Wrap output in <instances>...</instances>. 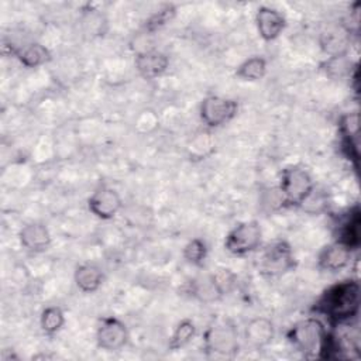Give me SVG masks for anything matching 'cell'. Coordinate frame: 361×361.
<instances>
[{"label":"cell","mask_w":361,"mask_h":361,"mask_svg":"<svg viewBox=\"0 0 361 361\" xmlns=\"http://www.w3.org/2000/svg\"><path fill=\"white\" fill-rule=\"evenodd\" d=\"M183 258L192 265H202L207 257V245L202 238H192L183 247Z\"/></svg>","instance_id":"cell-30"},{"label":"cell","mask_w":361,"mask_h":361,"mask_svg":"<svg viewBox=\"0 0 361 361\" xmlns=\"http://www.w3.org/2000/svg\"><path fill=\"white\" fill-rule=\"evenodd\" d=\"M258 203L262 212L265 213H276L281 212L285 207H289V203L283 195V192L281 190L279 186H268L264 188L259 192V197H258Z\"/></svg>","instance_id":"cell-24"},{"label":"cell","mask_w":361,"mask_h":361,"mask_svg":"<svg viewBox=\"0 0 361 361\" xmlns=\"http://www.w3.org/2000/svg\"><path fill=\"white\" fill-rule=\"evenodd\" d=\"M255 24L258 34L264 41H274L285 30L286 20L278 10L261 6L255 13Z\"/></svg>","instance_id":"cell-11"},{"label":"cell","mask_w":361,"mask_h":361,"mask_svg":"<svg viewBox=\"0 0 361 361\" xmlns=\"http://www.w3.org/2000/svg\"><path fill=\"white\" fill-rule=\"evenodd\" d=\"M262 238V230L257 220H248L233 227L224 240V248L233 255H245L255 251Z\"/></svg>","instance_id":"cell-5"},{"label":"cell","mask_w":361,"mask_h":361,"mask_svg":"<svg viewBox=\"0 0 361 361\" xmlns=\"http://www.w3.org/2000/svg\"><path fill=\"white\" fill-rule=\"evenodd\" d=\"M337 241L345 244L351 250L357 248L360 245V212L355 209L354 212H350L343 221L338 224L337 228Z\"/></svg>","instance_id":"cell-20"},{"label":"cell","mask_w":361,"mask_h":361,"mask_svg":"<svg viewBox=\"0 0 361 361\" xmlns=\"http://www.w3.org/2000/svg\"><path fill=\"white\" fill-rule=\"evenodd\" d=\"M338 131L341 135V148L345 155L355 161L358 159V133L360 116L357 111L345 113L338 120Z\"/></svg>","instance_id":"cell-13"},{"label":"cell","mask_w":361,"mask_h":361,"mask_svg":"<svg viewBox=\"0 0 361 361\" xmlns=\"http://www.w3.org/2000/svg\"><path fill=\"white\" fill-rule=\"evenodd\" d=\"M274 324L267 317H254L245 324L244 329V337L247 343L254 348H264L269 345L274 340Z\"/></svg>","instance_id":"cell-16"},{"label":"cell","mask_w":361,"mask_h":361,"mask_svg":"<svg viewBox=\"0 0 361 361\" xmlns=\"http://www.w3.org/2000/svg\"><path fill=\"white\" fill-rule=\"evenodd\" d=\"M278 186L283 192L289 206H298L313 189L314 182L305 168L299 165H289L282 171Z\"/></svg>","instance_id":"cell-7"},{"label":"cell","mask_w":361,"mask_h":361,"mask_svg":"<svg viewBox=\"0 0 361 361\" xmlns=\"http://www.w3.org/2000/svg\"><path fill=\"white\" fill-rule=\"evenodd\" d=\"M134 63L144 79H155L165 73L169 66V58L158 49H145L135 54Z\"/></svg>","instance_id":"cell-12"},{"label":"cell","mask_w":361,"mask_h":361,"mask_svg":"<svg viewBox=\"0 0 361 361\" xmlns=\"http://www.w3.org/2000/svg\"><path fill=\"white\" fill-rule=\"evenodd\" d=\"M96 341L102 350L117 351L128 341V329L117 317H103L96 330Z\"/></svg>","instance_id":"cell-8"},{"label":"cell","mask_w":361,"mask_h":361,"mask_svg":"<svg viewBox=\"0 0 361 361\" xmlns=\"http://www.w3.org/2000/svg\"><path fill=\"white\" fill-rule=\"evenodd\" d=\"M238 333L230 320L214 322L203 334L204 350L214 355L233 357L238 351Z\"/></svg>","instance_id":"cell-3"},{"label":"cell","mask_w":361,"mask_h":361,"mask_svg":"<svg viewBox=\"0 0 361 361\" xmlns=\"http://www.w3.org/2000/svg\"><path fill=\"white\" fill-rule=\"evenodd\" d=\"M14 55L25 68L41 66L49 62L52 58L51 51L39 42H30L27 45H23L21 48H17L14 51Z\"/></svg>","instance_id":"cell-19"},{"label":"cell","mask_w":361,"mask_h":361,"mask_svg":"<svg viewBox=\"0 0 361 361\" xmlns=\"http://www.w3.org/2000/svg\"><path fill=\"white\" fill-rule=\"evenodd\" d=\"M123 207L118 192L110 186H99L87 199L89 212L102 220L113 219Z\"/></svg>","instance_id":"cell-9"},{"label":"cell","mask_w":361,"mask_h":361,"mask_svg":"<svg viewBox=\"0 0 361 361\" xmlns=\"http://www.w3.org/2000/svg\"><path fill=\"white\" fill-rule=\"evenodd\" d=\"M79 23H80L83 34L87 35L89 38L104 35V32L107 30V20H106L104 14L94 8L83 10Z\"/></svg>","instance_id":"cell-22"},{"label":"cell","mask_w":361,"mask_h":361,"mask_svg":"<svg viewBox=\"0 0 361 361\" xmlns=\"http://www.w3.org/2000/svg\"><path fill=\"white\" fill-rule=\"evenodd\" d=\"M212 276H213L214 282L217 283L219 289L221 290L223 296L233 290V288L235 285V281H237L235 275L227 268H219L216 272L212 274Z\"/></svg>","instance_id":"cell-31"},{"label":"cell","mask_w":361,"mask_h":361,"mask_svg":"<svg viewBox=\"0 0 361 361\" xmlns=\"http://www.w3.org/2000/svg\"><path fill=\"white\" fill-rule=\"evenodd\" d=\"M216 148V140L210 131H199L188 144V157L192 161L206 159Z\"/></svg>","instance_id":"cell-21"},{"label":"cell","mask_w":361,"mask_h":361,"mask_svg":"<svg viewBox=\"0 0 361 361\" xmlns=\"http://www.w3.org/2000/svg\"><path fill=\"white\" fill-rule=\"evenodd\" d=\"M267 73V61L262 56H251L241 62L235 71V76L241 80L255 82L265 76Z\"/></svg>","instance_id":"cell-25"},{"label":"cell","mask_w":361,"mask_h":361,"mask_svg":"<svg viewBox=\"0 0 361 361\" xmlns=\"http://www.w3.org/2000/svg\"><path fill=\"white\" fill-rule=\"evenodd\" d=\"M353 250L340 241L324 245L317 255V267L327 272H338L348 267Z\"/></svg>","instance_id":"cell-10"},{"label":"cell","mask_w":361,"mask_h":361,"mask_svg":"<svg viewBox=\"0 0 361 361\" xmlns=\"http://www.w3.org/2000/svg\"><path fill=\"white\" fill-rule=\"evenodd\" d=\"M189 292L193 298L203 303H213L223 298V293L214 282L212 274L200 275L192 279L189 283Z\"/></svg>","instance_id":"cell-18"},{"label":"cell","mask_w":361,"mask_h":361,"mask_svg":"<svg viewBox=\"0 0 361 361\" xmlns=\"http://www.w3.org/2000/svg\"><path fill=\"white\" fill-rule=\"evenodd\" d=\"M196 334V326L192 320L185 319L178 323L175 327L171 338H169V348L171 350H179L189 344Z\"/></svg>","instance_id":"cell-28"},{"label":"cell","mask_w":361,"mask_h":361,"mask_svg":"<svg viewBox=\"0 0 361 361\" xmlns=\"http://www.w3.org/2000/svg\"><path fill=\"white\" fill-rule=\"evenodd\" d=\"M20 244L30 252H44L51 245V233L42 223L32 221L25 224L18 233Z\"/></svg>","instance_id":"cell-14"},{"label":"cell","mask_w":361,"mask_h":361,"mask_svg":"<svg viewBox=\"0 0 361 361\" xmlns=\"http://www.w3.org/2000/svg\"><path fill=\"white\" fill-rule=\"evenodd\" d=\"M329 331L316 317L296 322L286 333L290 345L306 358H323Z\"/></svg>","instance_id":"cell-2"},{"label":"cell","mask_w":361,"mask_h":361,"mask_svg":"<svg viewBox=\"0 0 361 361\" xmlns=\"http://www.w3.org/2000/svg\"><path fill=\"white\" fill-rule=\"evenodd\" d=\"M323 69L326 75L331 79H344L347 76H351L354 66L347 55H337L329 56L323 65Z\"/></svg>","instance_id":"cell-27"},{"label":"cell","mask_w":361,"mask_h":361,"mask_svg":"<svg viewBox=\"0 0 361 361\" xmlns=\"http://www.w3.org/2000/svg\"><path fill=\"white\" fill-rule=\"evenodd\" d=\"M238 111L235 100L223 96H207L202 100L199 116L202 123L209 128H217L231 121Z\"/></svg>","instance_id":"cell-6"},{"label":"cell","mask_w":361,"mask_h":361,"mask_svg":"<svg viewBox=\"0 0 361 361\" xmlns=\"http://www.w3.org/2000/svg\"><path fill=\"white\" fill-rule=\"evenodd\" d=\"M351 41L350 31L343 25L329 27L320 35V48L329 56L347 55L348 45Z\"/></svg>","instance_id":"cell-15"},{"label":"cell","mask_w":361,"mask_h":361,"mask_svg":"<svg viewBox=\"0 0 361 361\" xmlns=\"http://www.w3.org/2000/svg\"><path fill=\"white\" fill-rule=\"evenodd\" d=\"M65 324V314L59 306H48L42 310L39 317V326L45 334L58 333Z\"/></svg>","instance_id":"cell-26"},{"label":"cell","mask_w":361,"mask_h":361,"mask_svg":"<svg viewBox=\"0 0 361 361\" xmlns=\"http://www.w3.org/2000/svg\"><path fill=\"white\" fill-rule=\"evenodd\" d=\"M314 310L333 324L350 323L360 310V283L344 279L329 286L314 303Z\"/></svg>","instance_id":"cell-1"},{"label":"cell","mask_w":361,"mask_h":361,"mask_svg":"<svg viewBox=\"0 0 361 361\" xmlns=\"http://www.w3.org/2000/svg\"><path fill=\"white\" fill-rule=\"evenodd\" d=\"M329 202H330V199H329L327 190L314 185L313 189L298 204V207H300V210H303L307 214L317 216V214H322L327 210V207L330 204Z\"/></svg>","instance_id":"cell-23"},{"label":"cell","mask_w":361,"mask_h":361,"mask_svg":"<svg viewBox=\"0 0 361 361\" xmlns=\"http://www.w3.org/2000/svg\"><path fill=\"white\" fill-rule=\"evenodd\" d=\"M176 14V7L173 4H165L162 6L158 11H155L154 14L149 16V18L145 21V31L147 32H154L159 28H162L164 25H166Z\"/></svg>","instance_id":"cell-29"},{"label":"cell","mask_w":361,"mask_h":361,"mask_svg":"<svg viewBox=\"0 0 361 361\" xmlns=\"http://www.w3.org/2000/svg\"><path fill=\"white\" fill-rule=\"evenodd\" d=\"M73 279H75L76 286L82 292L93 293L102 286V283L104 281V272L99 265L86 262V264H80L75 269Z\"/></svg>","instance_id":"cell-17"},{"label":"cell","mask_w":361,"mask_h":361,"mask_svg":"<svg viewBox=\"0 0 361 361\" xmlns=\"http://www.w3.org/2000/svg\"><path fill=\"white\" fill-rule=\"evenodd\" d=\"M296 268V259L292 247L285 240L269 244L259 259V272L267 278L282 276Z\"/></svg>","instance_id":"cell-4"}]
</instances>
